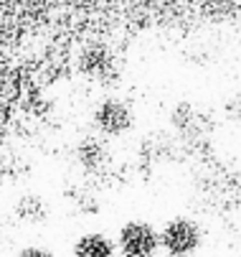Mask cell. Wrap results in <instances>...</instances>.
Instances as JSON below:
<instances>
[{"mask_svg": "<svg viewBox=\"0 0 241 257\" xmlns=\"http://www.w3.org/2000/svg\"><path fill=\"white\" fill-rule=\"evenodd\" d=\"M203 227L190 216H173L160 229V249L170 257H193L203 247Z\"/></svg>", "mask_w": 241, "mask_h": 257, "instance_id": "1", "label": "cell"}, {"mask_svg": "<svg viewBox=\"0 0 241 257\" xmlns=\"http://www.w3.org/2000/svg\"><path fill=\"white\" fill-rule=\"evenodd\" d=\"M114 242L122 257H158L160 229H155L150 222H142V219H132V222H124L120 227Z\"/></svg>", "mask_w": 241, "mask_h": 257, "instance_id": "2", "label": "cell"}, {"mask_svg": "<svg viewBox=\"0 0 241 257\" xmlns=\"http://www.w3.org/2000/svg\"><path fill=\"white\" fill-rule=\"evenodd\" d=\"M160 257H170V254H160Z\"/></svg>", "mask_w": 241, "mask_h": 257, "instance_id": "6", "label": "cell"}, {"mask_svg": "<svg viewBox=\"0 0 241 257\" xmlns=\"http://www.w3.org/2000/svg\"><path fill=\"white\" fill-rule=\"evenodd\" d=\"M72 257H117V242L104 232H86L76 237Z\"/></svg>", "mask_w": 241, "mask_h": 257, "instance_id": "3", "label": "cell"}, {"mask_svg": "<svg viewBox=\"0 0 241 257\" xmlns=\"http://www.w3.org/2000/svg\"><path fill=\"white\" fill-rule=\"evenodd\" d=\"M130 112H127V107L120 104V102H104L99 109H96V127H102L104 133H122L130 127Z\"/></svg>", "mask_w": 241, "mask_h": 257, "instance_id": "4", "label": "cell"}, {"mask_svg": "<svg viewBox=\"0 0 241 257\" xmlns=\"http://www.w3.org/2000/svg\"><path fill=\"white\" fill-rule=\"evenodd\" d=\"M16 257H54V252L41 247V244H30V247H23Z\"/></svg>", "mask_w": 241, "mask_h": 257, "instance_id": "5", "label": "cell"}]
</instances>
